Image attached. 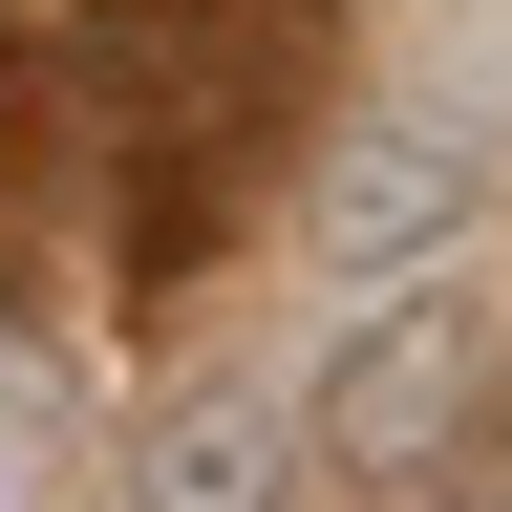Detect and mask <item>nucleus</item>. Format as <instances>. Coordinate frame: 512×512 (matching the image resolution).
<instances>
[{"label": "nucleus", "instance_id": "2", "mask_svg": "<svg viewBox=\"0 0 512 512\" xmlns=\"http://www.w3.org/2000/svg\"><path fill=\"white\" fill-rule=\"evenodd\" d=\"M448 406H470V342H448V299H384L363 342H342V384H320V427H342L363 470H427V448H448Z\"/></svg>", "mask_w": 512, "mask_h": 512}, {"label": "nucleus", "instance_id": "1", "mask_svg": "<svg viewBox=\"0 0 512 512\" xmlns=\"http://www.w3.org/2000/svg\"><path fill=\"white\" fill-rule=\"evenodd\" d=\"M320 235H342V256H363L384 299H406L427 256L470 235V128H427V107H384L363 150H342V214H320Z\"/></svg>", "mask_w": 512, "mask_h": 512}, {"label": "nucleus", "instance_id": "3", "mask_svg": "<svg viewBox=\"0 0 512 512\" xmlns=\"http://www.w3.org/2000/svg\"><path fill=\"white\" fill-rule=\"evenodd\" d=\"M299 491V427L278 406H171L150 470H128V512H278Z\"/></svg>", "mask_w": 512, "mask_h": 512}]
</instances>
